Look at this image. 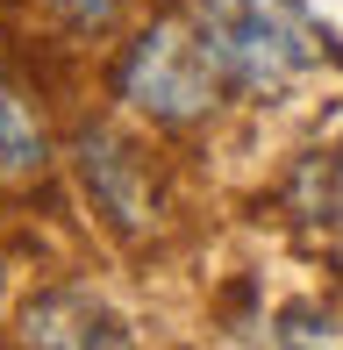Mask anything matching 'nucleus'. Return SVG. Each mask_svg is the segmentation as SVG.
<instances>
[{
    "mask_svg": "<svg viewBox=\"0 0 343 350\" xmlns=\"http://www.w3.org/2000/svg\"><path fill=\"white\" fill-rule=\"evenodd\" d=\"M193 22L208 36L222 79L236 93H258V100L301 86L336 43L307 14V0H193Z\"/></svg>",
    "mask_w": 343,
    "mask_h": 350,
    "instance_id": "obj_1",
    "label": "nucleus"
},
{
    "mask_svg": "<svg viewBox=\"0 0 343 350\" xmlns=\"http://www.w3.org/2000/svg\"><path fill=\"white\" fill-rule=\"evenodd\" d=\"M222 86H229V79H222V65H215V51H208V36H200L193 14L150 22L143 36L122 51V65H115V93L136 107V115L165 122V129L200 122Z\"/></svg>",
    "mask_w": 343,
    "mask_h": 350,
    "instance_id": "obj_2",
    "label": "nucleus"
},
{
    "mask_svg": "<svg viewBox=\"0 0 343 350\" xmlns=\"http://www.w3.org/2000/svg\"><path fill=\"white\" fill-rule=\"evenodd\" d=\"M22 350H136V336L93 286H51L22 314Z\"/></svg>",
    "mask_w": 343,
    "mask_h": 350,
    "instance_id": "obj_3",
    "label": "nucleus"
},
{
    "mask_svg": "<svg viewBox=\"0 0 343 350\" xmlns=\"http://www.w3.org/2000/svg\"><path fill=\"white\" fill-rule=\"evenodd\" d=\"M72 150H79V179H86L93 208L115 221V229H143L150 221V172H143V157H136L122 136H107V129H86Z\"/></svg>",
    "mask_w": 343,
    "mask_h": 350,
    "instance_id": "obj_4",
    "label": "nucleus"
},
{
    "mask_svg": "<svg viewBox=\"0 0 343 350\" xmlns=\"http://www.w3.org/2000/svg\"><path fill=\"white\" fill-rule=\"evenodd\" d=\"M43 157H51L43 122L29 115V100L0 79V172H8V179H29V172H43Z\"/></svg>",
    "mask_w": 343,
    "mask_h": 350,
    "instance_id": "obj_5",
    "label": "nucleus"
},
{
    "mask_svg": "<svg viewBox=\"0 0 343 350\" xmlns=\"http://www.w3.org/2000/svg\"><path fill=\"white\" fill-rule=\"evenodd\" d=\"M272 350H343V322L322 308H286L272 329Z\"/></svg>",
    "mask_w": 343,
    "mask_h": 350,
    "instance_id": "obj_6",
    "label": "nucleus"
},
{
    "mask_svg": "<svg viewBox=\"0 0 343 350\" xmlns=\"http://www.w3.org/2000/svg\"><path fill=\"white\" fill-rule=\"evenodd\" d=\"M43 8H51L57 22H72V29H79V36H100V29H115L122 0H43Z\"/></svg>",
    "mask_w": 343,
    "mask_h": 350,
    "instance_id": "obj_7",
    "label": "nucleus"
}]
</instances>
